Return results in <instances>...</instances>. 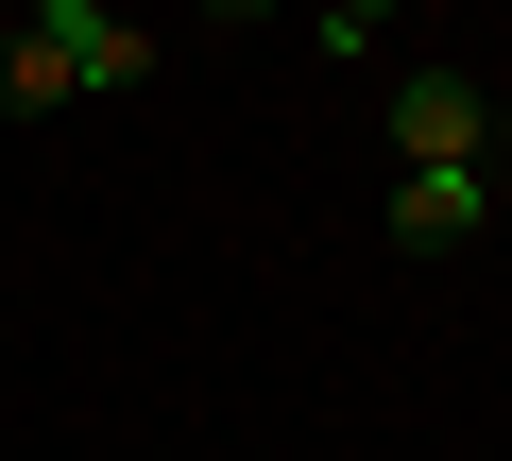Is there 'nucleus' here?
I'll return each mask as SVG.
<instances>
[{
    "mask_svg": "<svg viewBox=\"0 0 512 461\" xmlns=\"http://www.w3.org/2000/svg\"><path fill=\"white\" fill-rule=\"evenodd\" d=\"M393 154L410 171H495V86L478 69H393Z\"/></svg>",
    "mask_w": 512,
    "mask_h": 461,
    "instance_id": "f257e3e1",
    "label": "nucleus"
},
{
    "mask_svg": "<svg viewBox=\"0 0 512 461\" xmlns=\"http://www.w3.org/2000/svg\"><path fill=\"white\" fill-rule=\"evenodd\" d=\"M35 35L69 52V86H137V69H154V35H137V18H103V0H35Z\"/></svg>",
    "mask_w": 512,
    "mask_h": 461,
    "instance_id": "7ed1b4c3",
    "label": "nucleus"
},
{
    "mask_svg": "<svg viewBox=\"0 0 512 461\" xmlns=\"http://www.w3.org/2000/svg\"><path fill=\"white\" fill-rule=\"evenodd\" d=\"M478 222H495V171H410L393 188V257H461Z\"/></svg>",
    "mask_w": 512,
    "mask_h": 461,
    "instance_id": "f03ea898",
    "label": "nucleus"
},
{
    "mask_svg": "<svg viewBox=\"0 0 512 461\" xmlns=\"http://www.w3.org/2000/svg\"><path fill=\"white\" fill-rule=\"evenodd\" d=\"M0 103H18V120H35V103H69V52H52L35 18H18V35H0Z\"/></svg>",
    "mask_w": 512,
    "mask_h": 461,
    "instance_id": "20e7f679",
    "label": "nucleus"
}]
</instances>
